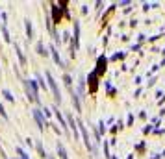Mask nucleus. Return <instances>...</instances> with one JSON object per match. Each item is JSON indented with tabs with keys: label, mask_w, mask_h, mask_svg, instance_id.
<instances>
[{
	"label": "nucleus",
	"mask_w": 165,
	"mask_h": 159,
	"mask_svg": "<svg viewBox=\"0 0 165 159\" xmlns=\"http://www.w3.org/2000/svg\"><path fill=\"white\" fill-rule=\"evenodd\" d=\"M24 82V89H26V94L30 100L33 102H39V94H37V83L32 82V80H22Z\"/></svg>",
	"instance_id": "1"
},
{
	"label": "nucleus",
	"mask_w": 165,
	"mask_h": 159,
	"mask_svg": "<svg viewBox=\"0 0 165 159\" xmlns=\"http://www.w3.org/2000/svg\"><path fill=\"white\" fill-rule=\"evenodd\" d=\"M46 80H48V85H50V89H52V93H54V98H56V102L59 104V102H61V94H59L58 83L54 82V78H52V74H50V72H46Z\"/></svg>",
	"instance_id": "2"
},
{
	"label": "nucleus",
	"mask_w": 165,
	"mask_h": 159,
	"mask_svg": "<svg viewBox=\"0 0 165 159\" xmlns=\"http://www.w3.org/2000/svg\"><path fill=\"white\" fill-rule=\"evenodd\" d=\"M33 119H35V122L39 124V130H45V128H46V122H45V119H43V115H41L39 109H33Z\"/></svg>",
	"instance_id": "3"
},
{
	"label": "nucleus",
	"mask_w": 165,
	"mask_h": 159,
	"mask_svg": "<svg viewBox=\"0 0 165 159\" xmlns=\"http://www.w3.org/2000/svg\"><path fill=\"white\" fill-rule=\"evenodd\" d=\"M104 65H106V57H104V56H100V57H98V63H97V67H98V69L95 70V74H97V76H102V74H104V70H106V67H104Z\"/></svg>",
	"instance_id": "4"
},
{
	"label": "nucleus",
	"mask_w": 165,
	"mask_h": 159,
	"mask_svg": "<svg viewBox=\"0 0 165 159\" xmlns=\"http://www.w3.org/2000/svg\"><path fill=\"white\" fill-rule=\"evenodd\" d=\"M87 83H89V91L95 93V91H97V74H95V72L87 76Z\"/></svg>",
	"instance_id": "5"
},
{
	"label": "nucleus",
	"mask_w": 165,
	"mask_h": 159,
	"mask_svg": "<svg viewBox=\"0 0 165 159\" xmlns=\"http://www.w3.org/2000/svg\"><path fill=\"white\" fill-rule=\"evenodd\" d=\"M78 126H80V132H82V135H84V141H85V146L91 150V141H89V135H87V130H85V126L82 124V122H78Z\"/></svg>",
	"instance_id": "6"
},
{
	"label": "nucleus",
	"mask_w": 165,
	"mask_h": 159,
	"mask_svg": "<svg viewBox=\"0 0 165 159\" xmlns=\"http://www.w3.org/2000/svg\"><path fill=\"white\" fill-rule=\"evenodd\" d=\"M50 52H52V57H54V61H56L59 67H63V61H61V57H59V54H58L56 46H52V48H50Z\"/></svg>",
	"instance_id": "7"
},
{
	"label": "nucleus",
	"mask_w": 165,
	"mask_h": 159,
	"mask_svg": "<svg viewBox=\"0 0 165 159\" xmlns=\"http://www.w3.org/2000/svg\"><path fill=\"white\" fill-rule=\"evenodd\" d=\"M63 82H65L67 89H69V91H72V80H71V76H69V74H65V76H63Z\"/></svg>",
	"instance_id": "8"
},
{
	"label": "nucleus",
	"mask_w": 165,
	"mask_h": 159,
	"mask_svg": "<svg viewBox=\"0 0 165 159\" xmlns=\"http://www.w3.org/2000/svg\"><path fill=\"white\" fill-rule=\"evenodd\" d=\"M69 124L72 126V135H74V139H78V130H76V124H74V119H72V117H69Z\"/></svg>",
	"instance_id": "9"
},
{
	"label": "nucleus",
	"mask_w": 165,
	"mask_h": 159,
	"mask_svg": "<svg viewBox=\"0 0 165 159\" xmlns=\"http://www.w3.org/2000/svg\"><path fill=\"white\" fill-rule=\"evenodd\" d=\"M58 154H59V157H61V159H69L67 152H65V148H63L61 144H58Z\"/></svg>",
	"instance_id": "10"
},
{
	"label": "nucleus",
	"mask_w": 165,
	"mask_h": 159,
	"mask_svg": "<svg viewBox=\"0 0 165 159\" xmlns=\"http://www.w3.org/2000/svg\"><path fill=\"white\" fill-rule=\"evenodd\" d=\"M54 111H56V117H58V120L61 122V128H63V130H67V126H65V119L61 117V113H59V111H58L56 107H54Z\"/></svg>",
	"instance_id": "11"
},
{
	"label": "nucleus",
	"mask_w": 165,
	"mask_h": 159,
	"mask_svg": "<svg viewBox=\"0 0 165 159\" xmlns=\"http://www.w3.org/2000/svg\"><path fill=\"white\" fill-rule=\"evenodd\" d=\"M37 52H39V54H41V56H46V54H48V52H46V50H45V46H43V43H41V41H39V43H37Z\"/></svg>",
	"instance_id": "12"
},
{
	"label": "nucleus",
	"mask_w": 165,
	"mask_h": 159,
	"mask_svg": "<svg viewBox=\"0 0 165 159\" xmlns=\"http://www.w3.org/2000/svg\"><path fill=\"white\" fill-rule=\"evenodd\" d=\"M2 94H4V96H6V100H9V102H13V100H15V98H13V94H11L7 89H4V91H2Z\"/></svg>",
	"instance_id": "13"
},
{
	"label": "nucleus",
	"mask_w": 165,
	"mask_h": 159,
	"mask_svg": "<svg viewBox=\"0 0 165 159\" xmlns=\"http://www.w3.org/2000/svg\"><path fill=\"white\" fill-rule=\"evenodd\" d=\"M35 146H37V152H39V156H41V157H46V154H45V150H43V144H41V143H37Z\"/></svg>",
	"instance_id": "14"
},
{
	"label": "nucleus",
	"mask_w": 165,
	"mask_h": 159,
	"mask_svg": "<svg viewBox=\"0 0 165 159\" xmlns=\"http://www.w3.org/2000/svg\"><path fill=\"white\" fill-rule=\"evenodd\" d=\"M26 33H28V37L33 35V30H32V26H30V20H26Z\"/></svg>",
	"instance_id": "15"
},
{
	"label": "nucleus",
	"mask_w": 165,
	"mask_h": 159,
	"mask_svg": "<svg viewBox=\"0 0 165 159\" xmlns=\"http://www.w3.org/2000/svg\"><path fill=\"white\" fill-rule=\"evenodd\" d=\"M15 48H17V56H19V59H20V65H24V63H26V61H24V56L20 54V50H19V46H15Z\"/></svg>",
	"instance_id": "16"
},
{
	"label": "nucleus",
	"mask_w": 165,
	"mask_h": 159,
	"mask_svg": "<svg viewBox=\"0 0 165 159\" xmlns=\"http://www.w3.org/2000/svg\"><path fill=\"white\" fill-rule=\"evenodd\" d=\"M17 154L20 156V159H28V156H26V152H24V150H20V148H17Z\"/></svg>",
	"instance_id": "17"
},
{
	"label": "nucleus",
	"mask_w": 165,
	"mask_h": 159,
	"mask_svg": "<svg viewBox=\"0 0 165 159\" xmlns=\"http://www.w3.org/2000/svg\"><path fill=\"white\" fill-rule=\"evenodd\" d=\"M0 115H2V119H6L7 120V113H6V109H4V106L0 104Z\"/></svg>",
	"instance_id": "18"
},
{
	"label": "nucleus",
	"mask_w": 165,
	"mask_h": 159,
	"mask_svg": "<svg viewBox=\"0 0 165 159\" xmlns=\"http://www.w3.org/2000/svg\"><path fill=\"white\" fill-rule=\"evenodd\" d=\"M50 159H52V157H50Z\"/></svg>",
	"instance_id": "19"
}]
</instances>
